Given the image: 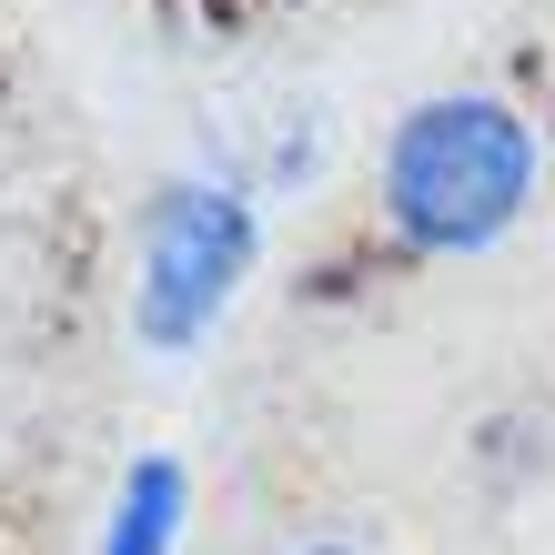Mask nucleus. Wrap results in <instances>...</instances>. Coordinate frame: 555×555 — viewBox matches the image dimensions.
<instances>
[{
  "label": "nucleus",
  "instance_id": "f03ea898",
  "mask_svg": "<svg viewBox=\"0 0 555 555\" xmlns=\"http://www.w3.org/2000/svg\"><path fill=\"white\" fill-rule=\"evenodd\" d=\"M253 243H263V222L233 182L212 172H172L142 203V283H132V334L152 353H192L222 323V304L243 293L253 273Z\"/></svg>",
  "mask_w": 555,
  "mask_h": 555
},
{
  "label": "nucleus",
  "instance_id": "7ed1b4c3",
  "mask_svg": "<svg viewBox=\"0 0 555 555\" xmlns=\"http://www.w3.org/2000/svg\"><path fill=\"white\" fill-rule=\"evenodd\" d=\"M182 505H192V485L172 454H142L132 475H121V495H112V526L91 555H172L182 545Z\"/></svg>",
  "mask_w": 555,
  "mask_h": 555
},
{
  "label": "nucleus",
  "instance_id": "20e7f679",
  "mask_svg": "<svg viewBox=\"0 0 555 555\" xmlns=\"http://www.w3.org/2000/svg\"><path fill=\"white\" fill-rule=\"evenodd\" d=\"M304 555H353V545H304Z\"/></svg>",
  "mask_w": 555,
  "mask_h": 555
},
{
  "label": "nucleus",
  "instance_id": "f257e3e1",
  "mask_svg": "<svg viewBox=\"0 0 555 555\" xmlns=\"http://www.w3.org/2000/svg\"><path fill=\"white\" fill-rule=\"evenodd\" d=\"M535 192V121L495 91H435L384 132V222L414 253H485Z\"/></svg>",
  "mask_w": 555,
  "mask_h": 555
}]
</instances>
